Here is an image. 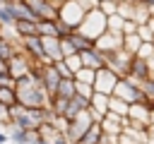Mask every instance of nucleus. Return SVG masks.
<instances>
[{
    "instance_id": "10",
    "label": "nucleus",
    "mask_w": 154,
    "mask_h": 144,
    "mask_svg": "<svg viewBox=\"0 0 154 144\" xmlns=\"http://www.w3.org/2000/svg\"><path fill=\"white\" fill-rule=\"evenodd\" d=\"M0 24L2 26H14V19H12V14H10L5 2H0Z\"/></svg>"
},
{
    "instance_id": "7",
    "label": "nucleus",
    "mask_w": 154,
    "mask_h": 144,
    "mask_svg": "<svg viewBox=\"0 0 154 144\" xmlns=\"http://www.w3.org/2000/svg\"><path fill=\"white\" fill-rule=\"evenodd\" d=\"M65 60V65L72 70V74H77L82 67H84V62H82V55L79 53H72V55H67V58H63Z\"/></svg>"
},
{
    "instance_id": "3",
    "label": "nucleus",
    "mask_w": 154,
    "mask_h": 144,
    "mask_svg": "<svg viewBox=\"0 0 154 144\" xmlns=\"http://www.w3.org/2000/svg\"><path fill=\"white\" fill-rule=\"evenodd\" d=\"M118 74H116V70L113 67H101V70H96V79H94V91H99V94H113L116 91V86H118Z\"/></svg>"
},
{
    "instance_id": "14",
    "label": "nucleus",
    "mask_w": 154,
    "mask_h": 144,
    "mask_svg": "<svg viewBox=\"0 0 154 144\" xmlns=\"http://www.w3.org/2000/svg\"><path fill=\"white\" fill-rule=\"evenodd\" d=\"M116 2H120V0H116Z\"/></svg>"
},
{
    "instance_id": "12",
    "label": "nucleus",
    "mask_w": 154,
    "mask_h": 144,
    "mask_svg": "<svg viewBox=\"0 0 154 144\" xmlns=\"http://www.w3.org/2000/svg\"><path fill=\"white\" fill-rule=\"evenodd\" d=\"M0 2H5V5H10V2H19V0H0Z\"/></svg>"
},
{
    "instance_id": "6",
    "label": "nucleus",
    "mask_w": 154,
    "mask_h": 144,
    "mask_svg": "<svg viewBox=\"0 0 154 144\" xmlns=\"http://www.w3.org/2000/svg\"><path fill=\"white\" fill-rule=\"evenodd\" d=\"M142 36L140 34H125V38H123V48L130 53V55H137V50L142 48Z\"/></svg>"
},
{
    "instance_id": "9",
    "label": "nucleus",
    "mask_w": 154,
    "mask_h": 144,
    "mask_svg": "<svg viewBox=\"0 0 154 144\" xmlns=\"http://www.w3.org/2000/svg\"><path fill=\"white\" fill-rule=\"evenodd\" d=\"M99 10H101L106 17H111V14H118V2H116V0H101Z\"/></svg>"
},
{
    "instance_id": "5",
    "label": "nucleus",
    "mask_w": 154,
    "mask_h": 144,
    "mask_svg": "<svg viewBox=\"0 0 154 144\" xmlns=\"http://www.w3.org/2000/svg\"><path fill=\"white\" fill-rule=\"evenodd\" d=\"M41 41H43V50H46V55H48L53 62L63 60V46H60V36H41Z\"/></svg>"
},
{
    "instance_id": "2",
    "label": "nucleus",
    "mask_w": 154,
    "mask_h": 144,
    "mask_svg": "<svg viewBox=\"0 0 154 144\" xmlns=\"http://www.w3.org/2000/svg\"><path fill=\"white\" fill-rule=\"evenodd\" d=\"M87 12H89V10H87L79 0H65V2L58 5V19L65 22L70 29H77V26L82 24V19L87 17Z\"/></svg>"
},
{
    "instance_id": "11",
    "label": "nucleus",
    "mask_w": 154,
    "mask_h": 144,
    "mask_svg": "<svg viewBox=\"0 0 154 144\" xmlns=\"http://www.w3.org/2000/svg\"><path fill=\"white\" fill-rule=\"evenodd\" d=\"M7 139H10V134H5V132H0V144H5Z\"/></svg>"
},
{
    "instance_id": "4",
    "label": "nucleus",
    "mask_w": 154,
    "mask_h": 144,
    "mask_svg": "<svg viewBox=\"0 0 154 144\" xmlns=\"http://www.w3.org/2000/svg\"><path fill=\"white\" fill-rule=\"evenodd\" d=\"M123 38H125V34L106 31L103 36H99V38L94 41V46H96V50H101L103 55H111V53H116V50H123Z\"/></svg>"
},
{
    "instance_id": "8",
    "label": "nucleus",
    "mask_w": 154,
    "mask_h": 144,
    "mask_svg": "<svg viewBox=\"0 0 154 144\" xmlns=\"http://www.w3.org/2000/svg\"><path fill=\"white\" fill-rule=\"evenodd\" d=\"M123 26H125V19H123L120 14H111V17H108V31L123 34Z\"/></svg>"
},
{
    "instance_id": "1",
    "label": "nucleus",
    "mask_w": 154,
    "mask_h": 144,
    "mask_svg": "<svg viewBox=\"0 0 154 144\" xmlns=\"http://www.w3.org/2000/svg\"><path fill=\"white\" fill-rule=\"evenodd\" d=\"M77 31L79 34H84L87 38H91V41H96L99 36H103L106 31H108V17L96 7V10H89L87 12V17L82 19V24L77 26Z\"/></svg>"
},
{
    "instance_id": "13",
    "label": "nucleus",
    "mask_w": 154,
    "mask_h": 144,
    "mask_svg": "<svg viewBox=\"0 0 154 144\" xmlns=\"http://www.w3.org/2000/svg\"><path fill=\"white\" fill-rule=\"evenodd\" d=\"M53 2H55V5H60V2H65V0H53Z\"/></svg>"
}]
</instances>
